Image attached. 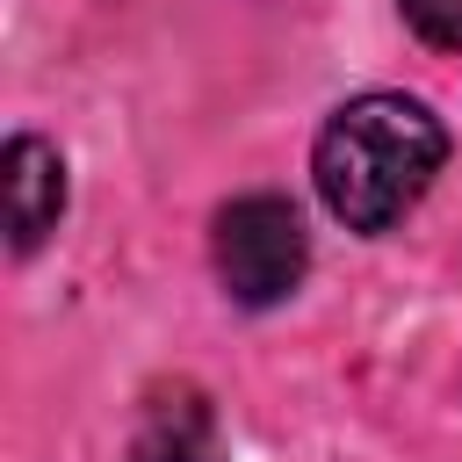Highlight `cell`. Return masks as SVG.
Masks as SVG:
<instances>
[{
	"label": "cell",
	"instance_id": "obj_1",
	"mask_svg": "<svg viewBox=\"0 0 462 462\" xmlns=\"http://www.w3.org/2000/svg\"><path fill=\"white\" fill-rule=\"evenodd\" d=\"M448 159V130L426 101L411 94H361L346 101L310 152L318 195L346 231H390L440 173Z\"/></svg>",
	"mask_w": 462,
	"mask_h": 462
},
{
	"label": "cell",
	"instance_id": "obj_2",
	"mask_svg": "<svg viewBox=\"0 0 462 462\" xmlns=\"http://www.w3.org/2000/svg\"><path fill=\"white\" fill-rule=\"evenodd\" d=\"M209 253H217L224 296L245 303V310L282 303L303 282V267H310V238H303V217H296L289 195H238V202H224Z\"/></svg>",
	"mask_w": 462,
	"mask_h": 462
},
{
	"label": "cell",
	"instance_id": "obj_3",
	"mask_svg": "<svg viewBox=\"0 0 462 462\" xmlns=\"http://www.w3.org/2000/svg\"><path fill=\"white\" fill-rule=\"evenodd\" d=\"M0 188H7V238H14V253H36L58 231V217H65V159H58V144H43L29 130L7 137Z\"/></svg>",
	"mask_w": 462,
	"mask_h": 462
},
{
	"label": "cell",
	"instance_id": "obj_4",
	"mask_svg": "<svg viewBox=\"0 0 462 462\" xmlns=\"http://www.w3.org/2000/svg\"><path fill=\"white\" fill-rule=\"evenodd\" d=\"M130 462H224L209 397L195 383L152 390L144 411H137V433H130Z\"/></svg>",
	"mask_w": 462,
	"mask_h": 462
},
{
	"label": "cell",
	"instance_id": "obj_5",
	"mask_svg": "<svg viewBox=\"0 0 462 462\" xmlns=\"http://www.w3.org/2000/svg\"><path fill=\"white\" fill-rule=\"evenodd\" d=\"M404 22L433 51H462V0H404Z\"/></svg>",
	"mask_w": 462,
	"mask_h": 462
}]
</instances>
